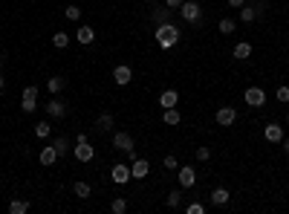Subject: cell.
Returning a JSON list of instances; mask_svg holds the SVG:
<instances>
[{"instance_id":"6da1fadb","label":"cell","mask_w":289,"mask_h":214,"mask_svg":"<svg viewBox=\"0 0 289 214\" xmlns=\"http://www.w3.org/2000/svg\"><path fill=\"white\" fill-rule=\"evenodd\" d=\"M156 44H159L162 49H174L177 44H179V26L177 24H159L156 26Z\"/></svg>"},{"instance_id":"7a4b0ae2","label":"cell","mask_w":289,"mask_h":214,"mask_svg":"<svg viewBox=\"0 0 289 214\" xmlns=\"http://www.w3.org/2000/svg\"><path fill=\"white\" fill-rule=\"evenodd\" d=\"M179 18L185 21V24H194V26H202V6L200 3H194V0H185L179 9Z\"/></svg>"},{"instance_id":"3957f363","label":"cell","mask_w":289,"mask_h":214,"mask_svg":"<svg viewBox=\"0 0 289 214\" xmlns=\"http://www.w3.org/2000/svg\"><path fill=\"white\" fill-rule=\"evenodd\" d=\"M35 107H38V84H29L21 93V110L23 113H35Z\"/></svg>"},{"instance_id":"277c9868","label":"cell","mask_w":289,"mask_h":214,"mask_svg":"<svg viewBox=\"0 0 289 214\" xmlns=\"http://www.w3.org/2000/svg\"><path fill=\"white\" fill-rule=\"evenodd\" d=\"M44 110H46V116H49V119H64L67 113H69V107H67V101H61V98H55V95H52V98L46 101V107H44Z\"/></svg>"},{"instance_id":"5b68a950","label":"cell","mask_w":289,"mask_h":214,"mask_svg":"<svg viewBox=\"0 0 289 214\" xmlns=\"http://www.w3.org/2000/svg\"><path fill=\"white\" fill-rule=\"evenodd\" d=\"M260 15H263V6H260V3H243V6H240V15H237V18H240L243 24H255Z\"/></svg>"},{"instance_id":"8992f818","label":"cell","mask_w":289,"mask_h":214,"mask_svg":"<svg viewBox=\"0 0 289 214\" xmlns=\"http://www.w3.org/2000/svg\"><path fill=\"white\" fill-rule=\"evenodd\" d=\"M110 180L116 185H125V183H130L133 177H130V165H125V162H116L113 168H110Z\"/></svg>"},{"instance_id":"52a82bcc","label":"cell","mask_w":289,"mask_h":214,"mask_svg":"<svg viewBox=\"0 0 289 214\" xmlns=\"http://www.w3.org/2000/svg\"><path fill=\"white\" fill-rule=\"evenodd\" d=\"M148 174H151V162H148V159H139V156H136V159L130 162V177H133V180H145Z\"/></svg>"},{"instance_id":"ba28073f","label":"cell","mask_w":289,"mask_h":214,"mask_svg":"<svg viewBox=\"0 0 289 214\" xmlns=\"http://www.w3.org/2000/svg\"><path fill=\"white\" fill-rule=\"evenodd\" d=\"M113 81H116L119 87H128L130 81H133V70H130L128 64H119V67H113Z\"/></svg>"},{"instance_id":"9c48e42d","label":"cell","mask_w":289,"mask_h":214,"mask_svg":"<svg viewBox=\"0 0 289 214\" xmlns=\"http://www.w3.org/2000/svg\"><path fill=\"white\" fill-rule=\"evenodd\" d=\"M243 101H246L249 107H263V104H266V93L260 90V87H249V90L243 93Z\"/></svg>"},{"instance_id":"30bf717a","label":"cell","mask_w":289,"mask_h":214,"mask_svg":"<svg viewBox=\"0 0 289 214\" xmlns=\"http://www.w3.org/2000/svg\"><path fill=\"white\" fill-rule=\"evenodd\" d=\"M177 177H179V185H182V188H194V185H197V171H194L191 165H179V168H177Z\"/></svg>"},{"instance_id":"8fae6325","label":"cell","mask_w":289,"mask_h":214,"mask_svg":"<svg viewBox=\"0 0 289 214\" xmlns=\"http://www.w3.org/2000/svg\"><path fill=\"white\" fill-rule=\"evenodd\" d=\"M113 148H116V151H122V153L133 151V136L125 133V130H116V133H113Z\"/></svg>"},{"instance_id":"7c38bea8","label":"cell","mask_w":289,"mask_h":214,"mask_svg":"<svg viewBox=\"0 0 289 214\" xmlns=\"http://www.w3.org/2000/svg\"><path fill=\"white\" fill-rule=\"evenodd\" d=\"M72 153H75V159H78V162H93V156H96L93 145H90V139H87V142H75Z\"/></svg>"},{"instance_id":"4fadbf2b","label":"cell","mask_w":289,"mask_h":214,"mask_svg":"<svg viewBox=\"0 0 289 214\" xmlns=\"http://www.w3.org/2000/svg\"><path fill=\"white\" fill-rule=\"evenodd\" d=\"M214 122L223 124V127H231V124L237 122V110H234V107H220V110L214 113Z\"/></svg>"},{"instance_id":"5bb4252c","label":"cell","mask_w":289,"mask_h":214,"mask_svg":"<svg viewBox=\"0 0 289 214\" xmlns=\"http://www.w3.org/2000/svg\"><path fill=\"white\" fill-rule=\"evenodd\" d=\"M263 139L272 142V145H281V142H284V127H281V124H266V127H263Z\"/></svg>"},{"instance_id":"9a60e30c","label":"cell","mask_w":289,"mask_h":214,"mask_svg":"<svg viewBox=\"0 0 289 214\" xmlns=\"http://www.w3.org/2000/svg\"><path fill=\"white\" fill-rule=\"evenodd\" d=\"M174 12H177V9H171V6H156L151 18H154V24L159 26V24H168V21L174 18Z\"/></svg>"},{"instance_id":"2e32d148","label":"cell","mask_w":289,"mask_h":214,"mask_svg":"<svg viewBox=\"0 0 289 214\" xmlns=\"http://www.w3.org/2000/svg\"><path fill=\"white\" fill-rule=\"evenodd\" d=\"M208 197H211V206H225V203L231 200V191H228V188H223V185H217Z\"/></svg>"},{"instance_id":"e0dca14e","label":"cell","mask_w":289,"mask_h":214,"mask_svg":"<svg viewBox=\"0 0 289 214\" xmlns=\"http://www.w3.org/2000/svg\"><path fill=\"white\" fill-rule=\"evenodd\" d=\"M75 41H78V44H84V47H87V44H93V41H96V29H93V26H87V24H84V26H78V29H75Z\"/></svg>"},{"instance_id":"ac0fdd59","label":"cell","mask_w":289,"mask_h":214,"mask_svg":"<svg viewBox=\"0 0 289 214\" xmlns=\"http://www.w3.org/2000/svg\"><path fill=\"white\" fill-rule=\"evenodd\" d=\"M159 104H162V110L177 107V104H179V93H177V90H162L159 93Z\"/></svg>"},{"instance_id":"d6986e66","label":"cell","mask_w":289,"mask_h":214,"mask_svg":"<svg viewBox=\"0 0 289 214\" xmlns=\"http://www.w3.org/2000/svg\"><path fill=\"white\" fill-rule=\"evenodd\" d=\"M38 159H41V165H44V168H49V165H55L61 156H58V151H55V145H49V148H44V151H41Z\"/></svg>"},{"instance_id":"ffe728a7","label":"cell","mask_w":289,"mask_h":214,"mask_svg":"<svg viewBox=\"0 0 289 214\" xmlns=\"http://www.w3.org/2000/svg\"><path fill=\"white\" fill-rule=\"evenodd\" d=\"M113 127H116V122H113L110 113H101V116L96 119V130L98 133H113Z\"/></svg>"},{"instance_id":"44dd1931","label":"cell","mask_w":289,"mask_h":214,"mask_svg":"<svg viewBox=\"0 0 289 214\" xmlns=\"http://www.w3.org/2000/svg\"><path fill=\"white\" fill-rule=\"evenodd\" d=\"M72 194H75L78 200H87V197L93 194V188H90V183H84V180H75V183H72Z\"/></svg>"},{"instance_id":"7402d4cb","label":"cell","mask_w":289,"mask_h":214,"mask_svg":"<svg viewBox=\"0 0 289 214\" xmlns=\"http://www.w3.org/2000/svg\"><path fill=\"white\" fill-rule=\"evenodd\" d=\"M64 87H67V78H61V75H52V78H46V90H49V95H58Z\"/></svg>"},{"instance_id":"603a6c76","label":"cell","mask_w":289,"mask_h":214,"mask_svg":"<svg viewBox=\"0 0 289 214\" xmlns=\"http://www.w3.org/2000/svg\"><path fill=\"white\" fill-rule=\"evenodd\" d=\"M249 55H252V44H249V41H240V44L234 47V58H237V61H246Z\"/></svg>"},{"instance_id":"cb8c5ba5","label":"cell","mask_w":289,"mask_h":214,"mask_svg":"<svg viewBox=\"0 0 289 214\" xmlns=\"http://www.w3.org/2000/svg\"><path fill=\"white\" fill-rule=\"evenodd\" d=\"M179 122H182V116H179L177 107H168V110L162 113V124H171V127H174V124H179Z\"/></svg>"},{"instance_id":"d4e9b609","label":"cell","mask_w":289,"mask_h":214,"mask_svg":"<svg viewBox=\"0 0 289 214\" xmlns=\"http://www.w3.org/2000/svg\"><path fill=\"white\" fill-rule=\"evenodd\" d=\"M234 29H237V21H234V18H223V21L217 24V32H220V35H231Z\"/></svg>"},{"instance_id":"484cf974","label":"cell","mask_w":289,"mask_h":214,"mask_svg":"<svg viewBox=\"0 0 289 214\" xmlns=\"http://www.w3.org/2000/svg\"><path fill=\"white\" fill-rule=\"evenodd\" d=\"M52 47L55 49H67L69 47V35L67 32H52Z\"/></svg>"},{"instance_id":"4316f807","label":"cell","mask_w":289,"mask_h":214,"mask_svg":"<svg viewBox=\"0 0 289 214\" xmlns=\"http://www.w3.org/2000/svg\"><path fill=\"white\" fill-rule=\"evenodd\" d=\"M52 145H55V151H58V156H67V153L72 151V145H69V139H67V136H58V139H55Z\"/></svg>"},{"instance_id":"83f0119b","label":"cell","mask_w":289,"mask_h":214,"mask_svg":"<svg viewBox=\"0 0 289 214\" xmlns=\"http://www.w3.org/2000/svg\"><path fill=\"white\" fill-rule=\"evenodd\" d=\"M29 212V203L26 200H12L9 203V214H26Z\"/></svg>"},{"instance_id":"f1b7e54d","label":"cell","mask_w":289,"mask_h":214,"mask_svg":"<svg viewBox=\"0 0 289 214\" xmlns=\"http://www.w3.org/2000/svg\"><path fill=\"white\" fill-rule=\"evenodd\" d=\"M49 133H52L49 122H38V124H35V136H38V139H46Z\"/></svg>"},{"instance_id":"f546056e","label":"cell","mask_w":289,"mask_h":214,"mask_svg":"<svg viewBox=\"0 0 289 214\" xmlns=\"http://www.w3.org/2000/svg\"><path fill=\"white\" fill-rule=\"evenodd\" d=\"M110 212H113V214H125V212H128V200H125V197L113 200V203H110Z\"/></svg>"},{"instance_id":"4dcf8cb0","label":"cell","mask_w":289,"mask_h":214,"mask_svg":"<svg viewBox=\"0 0 289 214\" xmlns=\"http://www.w3.org/2000/svg\"><path fill=\"white\" fill-rule=\"evenodd\" d=\"M179 203H182V191H168V206L179 209Z\"/></svg>"},{"instance_id":"1f68e13d","label":"cell","mask_w":289,"mask_h":214,"mask_svg":"<svg viewBox=\"0 0 289 214\" xmlns=\"http://www.w3.org/2000/svg\"><path fill=\"white\" fill-rule=\"evenodd\" d=\"M64 18H67V21H81V9H78V6H67Z\"/></svg>"},{"instance_id":"d6a6232c","label":"cell","mask_w":289,"mask_h":214,"mask_svg":"<svg viewBox=\"0 0 289 214\" xmlns=\"http://www.w3.org/2000/svg\"><path fill=\"white\" fill-rule=\"evenodd\" d=\"M162 165H165V171H177V168H179V162H177V156H171V153L165 156V162H162Z\"/></svg>"},{"instance_id":"836d02e7","label":"cell","mask_w":289,"mask_h":214,"mask_svg":"<svg viewBox=\"0 0 289 214\" xmlns=\"http://www.w3.org/2000/svg\"><path fill=\"white\" fill-rule=\"evenodd\" d=\"M275 98H278V101H289V87L287 84H281V87L275 90Z\"/></svg>"},{"instance_id":"e575fe53","label":"cell","mask_w":289,"mask_h":214,"mask_svg":"<svg viewBox=\"0 0 289 214\" xmlns=\"http://www.w3.org/2000/svg\"><path fill=\"white\" fill-rule=\"evenodd\" d=\"M197 159L200 162H208L211 159V148H197Z\"/></svg>"},{"instance_id":"d590c367","label":"cell","mask_w":289,"mask_h":214,"mask_svg":"<svg viewBox=\"0 0 289 214\" xmlns=\"http://www.w3.org/2000/svg\"><path fill=\"white\" fill-rule=\"evenodd\" d=\"M185 212H188V214H205V206H202V203H191Z\"/></svg>"},{"instance_id":"8d00e7d4","label":"cell","mask_w":289,"mask_h":214,"mask_svg":"<svg viewBox=\"0 0 289 214\" xmlns=\"http://www.w3.org/2000/svg\"><path fill=\"white\" fill-rule=\"evenodd\" d=\"M182 3H185V0H165V6H171V9H179Z\"/></svg>"},{"instance_id":"74e56055","label":"cell","mask_w":289,"mask_h":214,"mask_svg":"<svg viewBox=\"0 0 289 214\" xmlns=\"http://www.w3.org/2000/svg\"><path fill=\"white\" fill-rule=\"evenodd\" d=\"M225 3H228V6H231V9H240V6H243V3H246V0H225Z\"/></svg>"},{"instance_id":"f35d334b","label":"cell","mask_w":289,"mask_h":214,"mask_svg":"<svg viewBox=\"0 0 289 214\" xmlns=\"http://www.w3.org/2000/svg\"><path fill=\"white\" fill-rule=\"evenodd\" d=\"M284 153H287V156H289V136H287V139H284Z\"/></svg>"},{"instance_id":"ab89813d","label":"cell","mask_w":289,"mask_h":214,"mask_svg":"<svg viewBox=\"0 0 289 214\" xmlns=\"http://www.w3.org/2000/svg\"><path fill=\"white\" fill-rule=\"evenodd\" d=\"M3 81H6V78H3V72H0V93H3Z\"/></svg>"},{"instance_id":"60d3db41","label":"cell","mask_w":289,"mask_h":214,"mask_svg":"<svg viewBox=\"0 0 289 214\" xmlns=\"http://www.w3.org/2000/svg\"><path fill=\"white\" fill-rule=\"evenodd\" d=\"M287 124H289V113H287Z\"/></svg>"}]
</instances>
